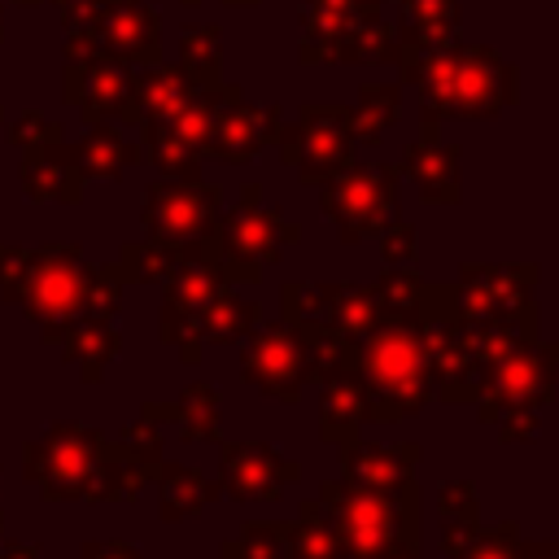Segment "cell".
I'll return each instance as SVG.
<instances>
[{
	"label": "cell",
	"instance_id": "obj_1",
	"mask_svg": "<svg viewBox=\"0 0 559 559\" xmlns=\"http://www.w3.org/2000/svg\"><path fill=\"white\" fill-rule=\"evenodd\" d=\"M432 314H450V284H428V297L411 310H384L354 345V367L367 389V424H402L432 402Z\"/></svg>",
	"mask_w": 559,
	"mask_h": 559
},
{
	"label": "cell",
	"instance_id": "obj_2",
	"mask_svg": "<svg viewBox=\"0 0 559 559\" xmlns=\"http://www.w3.org/2000/svg\"><path fill=\"white\" fill-rule=\"evenodd\" d=\"M397 74L419 87L424 135H437L441 118H498L520 96V74L489 44H445V48H397Z\"/></svg>",
	"mask_w": 559,
	"mask_h": 559
},
{
	"label": "cell",
	"instance_id": "obj_3",
	"mask_svg": "<svg viewBox=\"0 0 559 559\" xmlns=\"http://www.w3.org/2000/svg\"><path fill=\"white\" fill-rule=\"evenodd\" d=\"M537 336V301H528L515 314L498 319H450L432 314L428 319V341H432V397L459 406L476 402L493 376V367L520 345Z\"/></svg>",
	"mask_w": 559,
	"mask_h": 559
},
{
	"label": "cell",
	"instance_id": "obj_4",
	"mask_svg": "<svg viewBox=\"0 0 559 559\" xmlns=\"http://www.w3.org/2000/svg\"><path fill=\"white\" fill-rule=\"evenodd\" d=\"M314 498L336 528L341 559H389L397 542H424L415 476L397 489H354L345 480H323Z\"/></svg>",
	"mask_w": 559,
	"mask_h": 559
},
{
	"label": "cell",
	"instance_id": "obj_5",
	"mask_svg": "<svg viewBox=\"0 0 559 559\" xmlns=\"http://www.w3.org/2000/svg\"><path fill=\"white\" fill-rule=\"evenodd\" d=\"M301 66H393L397 22L380 17V0H301Z\"/></svg>",
	"mask_w": 559,
	"mask_h": 559
},
{
	"label": "cell",
	"instance_id": "obj_6",
	"mask_svg": "<svg viewBox=\"0 0 559 559\" xmlns=\"http://www.w3.org/2000/svg\"><path fill=\"white\" fill-rule=\"evenodd\" d=\"M87 288H92V262H83V249L74 240H48L26 253L17 280L0 297L22 306V314L39 328V336L57 345L61 328L87 310Z\"/></svg>",
	"mask_w": 559,
	"mask_h": 559
},
{
	"label": "cell",
	"instance_id": "obj_7",
	"mask_svg": "<svg viewBox=\"0 0 559 559\" xmlns=\"http://www.w3.org/2000/svg\"><path fill=\"white\" fill-rule=\"evenodd\" d=\"M301 240V227L280 214V205H262V183H245L231 210H218L210 227L214 266L227 284H258L271 262L284 258L288 245Z\"/></svg>",
	"mask_w": 559,
	"mask_h": 559
},
{
	"label": "cell",
	"instance_id": "obj_8",
	"mask_svg": "<svg viewBox=\"0 0 559 559\" xmlns=\"http://www.w3.org/2000/svg\"><path fill=\"white\" fill-rule=\"evenodd\" d=\"M61 31L66 48H87L127 70L162 61V17L148 0H87Z\"/></svg>",
	"mask_w": 559,
	"mask_h": 559
},
{
	"label": "cell",
	"instance_id": "obj_9",
	"mask_svg": "<svg viewBox=\"0 0 559 559\" xmlns=\"http://www.w3.org/2000/svg\"><path fill=\"white\" fill-rule=\"evenodd\" d=\"M105 437L87 424H52L39 441L22 445V476L44 502H92Z\"/></svg>",
	"mask_w": 559,
	"mask_h": 559
},
{
	"label": "cell",
	"instance_id": "obj_10",
	"mask_svg": "<svg viewBox=\"0 0 559 559\" xmlns=\"http://www.w3.org/2000/svg\"><path fill=\"white\" fill-rule=\"evenodd\" d=\"M397 162H349L332 179L319 183V210L336 223V236L345 245L376 240V231L397 210Z\"/></svg>",
	"mask_w": 559,
	"mask_h": 559
},
{
	"label": "cell",
	"instance_id": "obj_11",
	"mask_svg": "<svg viewBox=\"0 0 559 559\" xmlns=\"http://www.w3.org/2000/svg\"><path fill=\"white\" fill-rule=\"evenodd\" d=\"M280 162L297 170L306 188H319L336 170L354 162V127H349V105L341 100H306L297 109V122H280L275 131Z\"/></svg>",
	"mask_w": 559,
	"mask_h": 559
},
{
	"label": "cell",
	"instance_id": "obj_12",
	"mask_svg": "<svg viewBox=\"0 0 559 559\" xmlns=\"http://www.w3.org/2000/svg\"><path fill=\"white\" fill-rule=\"evenodd\" d=\"M162 319H157V336L166 345L179 349V362L183 367H197L201 362V341H197V323L205 314V306L214 301V293L227 284V275L214 266V258H188L179 262L175 271H166L162 280Z\"/></svg>",
	"mask_w": 559,
	"mask_h": 559
},
{
	"label": "cell",
	"instance_id": "obj_13",
	"mask_svg": "<svg viewBox=\"0 0 559 559\" xmlns=\"http://www.w3.org/2000/svg\"><path fill=\"white\" fill-rule=\"evenodd\" d=\"M240 345H245L240 349V376L258 393L297 406L301 402V389L314 380V367H310V354H306L301 332L288 319H280V323L253 328Z\"/></svg>",
	"mask_w": 559,
	"mask_h": 559
},
{
	"label": "cell",
	"instance_id": "obj_14",
	"mask_svg": "<svg viewBox=\"0 0 559 559\" xmlns=\"http://www.w3.org/2000/svg\"><path fill=\"white\" fill-rule=\"evenodd\" d=\"M555 367H559V345L555 341H542V336H528L520 341L489 376L485 393L472 402L480 424H493L502 411L511 406H533L542 411L550 397H555Z\"/></svg>",
	"mask_w": 559,
	"mask_h": 559
},
{
	"label": "cell",
	"instance_id": "obj_15",
	"mask_svg": "<svg viewBox=\"0 0 559 559\" xmlns=\"http://www.w3.org/2000/svg\"><path fill=\"white\" fill-rule=\"evenodd\" d=\"M542 266L537 262H463L450 284V319H498L533 301Z\"/></svg>",
	"mask_w": 559,
	"mask_h": 559
},
{
	"label": "cell",
	"instance_id": "obj_16",
	"mask_svg": "<svg viewBox=\"0 0 559 559\" xmlns=\"http://www.w3.org/2000/svg\"><path fill=\"white\" fill-rule=\"evenodd\" d=\"M280 122H284V109H280V105H249V100L240 96V87L223 79L201 153H210V157H218V162H227V166H245V162H253L266 144H275Z\"/></svg>",
	"mask_w": 559,
	"mask_h": 559
},
{
	"label": "cell",
	"instance_id": "obj_17",
	"mask_svg": "<svg viewBox=\"0 0 559 559\" xmlns=\"http://www.w3.org/2000/svg\"><path fill=\"white\" fill-rule=\"evenodd\" d=\"M223 210V188L205 179H157L144 192L140 223L153 240H201Z\"/></svg>",
	"mask_w": 559,
	"mask_h": 559
},
{
	"label": "cell",
	"instance_id": "obj_18",
	"mask_svg": "<svg viewBox=\"0 0 559 559\" xmlns=\"http://www.w3.org/2000/svg\"><path fill=\"white\" fill-rule=\"evenodd\" d=\"M280 297L288 323H328L349 341H362L384 314L376 284H284Z\"/></svg>",
	"mask_w": 559,
	"mask_h": 559
},
{
	"label": "cell",
	"instance_id": "obj_19",
	"mask_svg": "<svg viewBox=\"0 0 559 559\" xmlns=\"http://www.w3.org/2000/svg\"><path fill=\"white\" fill-rule=\"evenodd\" d=\"M61 96L66 105H74L83 114V122H131L135 127V109H131V92H127V66L96 57L87 48H66V66H61Z\"/></svg>",
	"mask_w": 559,
	"mask_h": 559
},
{
	"label": "cell",
	"instance_id": "obj_20",
	"mask_svg": "<svg viewBox=\"0 0 559 559\" xmlns=\"http://www.w3.org/2000/svg\"><path fill=\"white\" fill-rule=\"evenodd\" d=\"M301 480V463L266 441H218V489L236 502H280Z\"/></svg>",
	"mask_w": 559,
	"mask_h": 559
},
{
	"label": "cell",
	"instance_id": "obj_21",
	"mask_svg": "<svg viewBox=\"0 0 559 559\" xmlns=\"http://www.w3.org/2000/svg\"><path fill=\"white\" fill-rule=\"evenodd\" d=\"M157 463H162V432H157L153 419L140 415L118 437H105V454H100V476H96L92 502H135L140 489L153 485Z\"/></svg>",
	"mask_w": 559,
	"mask_h": 559
},
{
	"label": "cell",
	"instance_id": "obj_22",
	"mask_svg": "<svg viewBox=\"0 0 559 559\" xmlns=\"http://www.w3.org/2000/svg\"><path fill=\"white\" fill-rule=\"evenodd\" d=\"M22 197L26 201H57V205H79L87 179L79 175L70 157V140H48V144H26L22 148Z\"/></svg>",
	"mask_w": 559,
	"mask_h": 559
},
{
	"label": "cell",
	"instance_id": "obj_23",
	"mask_svg": "<svg viewBox=\"0 0 559 559\" xmlns=\"http://www.w3.org/2000/svg\"><path fill=\"white\" fill-rule=\"evenodd\" d=\"M341 480L354 489H397L402 480L415 476L424 463L419 441H397V445H371V441H349L341 445Z\"/></svg>",
	"mask_w": 559,
	"mask_h": 559
},
{
	"label": "cell",
	"instance_id": "obj_24",
	"mask_svg": "<svg viewBox=\"0 0 559 559\" xmlns=\"http://www.w3.org/2000/svg\"><path fill=\"white\" fill-rule=\"evenodd\" d=\"M459 157H463L459 144H441L437 135H419L406 144L397 170L419 188L424 205H459V197H463Z\"/></svg>",
	"mask_w": 559,
	"mask_h": 559
},
{
	"label": "cell",
	"instance_id": "obj_25",
	"mask_svg": "<svg viewBox=\"0 0 559 559\" xmlns=\"http://www.w3.org/2000/svg\"><path fill=\"white\" fill-rule=\"evenodd\" d=\"M367 424V389L358 367H336L328 376H319V437L328 445H349L358 441Z\"/></svg>",
	"mask_w": 559,
	"mask_h": 559
},
{
	"label": "cell",
	"instance_id": "obj_26",
	"mask_svg": "<svg viewBox=\"0 0 559 559\" xmlns=\"http://www.w3.org/2000/svg\"><path fill=\"white\" fill-rule=\"evenodd\" d=\"M127 92H131V109H135V127H140V122H166V118H175L205 87H197L179 66H162L157 61V66L127 70Z\"/></svg>",
	"mask_w": 559,
	"mask_h": 559
},
{
	"label": "cell",
	"instance_id": "obj_27",
	"mask_svg": "<svg viewBox=\"0 0 559 559\" xmlns=\"http://www.w3.org/2000/svg\"><path fill=\"white\" fill-rule=\"evenodd\" d=\"M57 345H61V358L74 362L87 384H96V380L105 376V367L118 358L122 332H118V323L105 319V314H79V319H70V323L61 328Z\"/></svg>",
	"mask_w": 559,
	"mask_h": 559
},
{
	"label": "cell",
	"instance_id": "obj_28",
	"mask_svg": "<svg viewBox=\"0 0 559 559\" xmlns=\"http://www.w3.org/2000/svg\"><path fill=\"white\" fill-rule=\"evenodd\" d=\"M214 258V249H210V231L201 236V240H153V236H144V240H131V245H122V253H118V275L127 280V284H157L166 271H175L179 262H188V258Z\"/></svg>",
	"mask_w": 559,
	"mask_h": 559
},
{
	"label": "cell",
	"instance_id": "obj_29",
	"mask_svg": "<svg viewBox=\"0 0 559 559\" xmlns=\"http://www.w3.org/2000/svg\"><path fill=\"white\" fill-rule=\"evenodd\" d=\"M153 485H157V515L166 520V524H179V520H192V515H201L223 489H218V480H205L197 467H188V463H157V476H153Z\"/></svg>",
	"mask_w": 559,
	"mask_h": 559
},
{
	"label": "cell",
	"instance_id": "obj_30",
	"mask_svg": "<svg viewBox=\"0 0 559 559\" xmlns=\"http://www.w3.org/2000/svg\"><path fill=\"white\" fill-rule=\"evenodd\" d=\"M70 157L83 179H122L140 162V144H131L118 122H92V131L70 144Z\"/></svg>",
	"mask_w": 559,
	"mask_h": 559
},
{
	"label": "cell",
	"instance_id": "obj_31",
	"mask_svg": "<svg viewBox=\"0 0 559 559\" xmlns=\"http://www.w3.org/2000/svg\"><path fill=\"white\" fill-rule=\"evenodd\" d=\"M258 314H262L258 301H245V297L236 293V284H223V288L214 293V301L205 306L201 323H197V341H201V349L245 341V336L258 328Z\"/></svg>",
	"mask_w": 559,
	"mask_h": 559
},
{
	"label": "cell",
	"instance_id": "obj_32",
	"mask_svg": "<svg viewBox=\"0 0 559 559\" xmlns=\"http://www.w3.org/2000/svg\"><path fill=\"white\" fill-rule=\"evenodd\" d=\"M402 22L397 39L415 48H445L459 39V4L463 0H397Z\"/></svg>",
	"mask_w": 559,
	"mask_h": 559
},
{
	"label": "cell",
	"instance_id": "obj_33",
	"mask_svg": "<svg viewBox=\"0 0 559 559\" xmlns=\"http://www.w3.org/2000/svg\"><path fill=\"white\" fill-rule=\"evenodd\" d=\"M397 118H402V87L397 83H362L358 105L349 109L354 144H380L384 131L397 127Z\"/></svg>",
	"mask_w": 559,
	"mask_h": 559
},
{
	"label": "cell",
	"instance_id": "obj_34",
	"mask_svg": "<svg viewBox=\"0 0 559 559\" xmlns=\"http://www.w3.org/2000/svg\"><path fill=\"white\" fill-rule=\"evenodd\" d=\"M218 389L210 380H192L175 402H170V419H179V437L183 441H223L218 432Z\"/></svg>",
	"mask_w": 559,
	"mask_h": 559
},
{
	"label": "cell",
	"instance_id": "obj_35",
	"mask_svg": "<svg viewBox=\"0 0 559 559\" xmlns=\"http://www.w3.org/2000/svg\"><path fill=\"white\" fill-rule=\"evenodd\" d=\"M179 70L197 87H218L223 83V31L218 26H183L179 31Z\"/></svg>",
	"mask_w": 559,
	"mask_h": 559
},
{
	"label": "cell",
	"instance_id": "obj_36",
	"mask_svg": "<svg viewBox=\"0 0 559 559\" xmlns=\"http://www.w3.org/2000/svg\"><path fill=\"white\" fill-rule=\"evenodd\" d=\"M288 555L293 559H341L336 528H332L328 511L319 507V498H306L297 520L288 524Z\"/></svg>",
	"mask_w": 559,
	"mask_h": 559
},
{
	"label": "cell",
	"instance_id": "obj_37",
	"mask_svg": "<svg viewBox=\"0 0 559 559\" xmlns=\"http://www.w3.org/2000/svg\"><path fill=\"white\" fill-rule=\"evenodd\" d=\"M288 524L284 520H245L236 537L218 546V559H284Z\"/></svg>",
	"mask_w": 559,
	"mask_h": 559
},
{
	"label": "cell",
	"instance_id": "obj_38",
	"mask_svg": "<svg viewBox=\"0 0 559 559\" xmlns=\"http://www.w3.org/2000/svg\"><path fill=\"white\" fill-rule=\"evenodd\" d=\"M376 240H380V262L384 266H411V258H415V227L406 223V218H389L380 231H376Z\"/></svg>",
	"mask_w": 559,
	"mask_h": 559
},
{
	"label": "cell",
	"instance_id": "obj_39",
	"mask_svg": "<svg viewBox=\"0 0 559 559\" xmlns=\"http://www.w3.org/2000/svg\"><path fill=\"white\" fill-rule=\"evenodd\" d=\"M463 559H520V528H515V520H502L498 528L480 533L476 546Z\"/></svg>",
	"mask_w": 559,
	"mask_h": 559
},
{
	"label": "cell",
	"instance_id": "obj_40",
	"mask_svg": "<svg viewBox=\"0 0 559 559\" xmlns=\"http://www.w3.org/2000/svg\"><path fill=\"white\" fill-rule=\"evenodd\" d=\"M437 515H463V520H480V507H476V485L472 480H450L437 489Z\"/></svg>",
	"mask_w": 559,
	"mask_h": 559
},
{
	"label": "cell",
	"instance_id": "obj_41",
	"mask_svg": "<svg viewBox=\"0 0 559 559\" xmlns=\"http://www.w3.org/2000/svg\"><path fill=\"white\" fill-rule=\"evenodd\" d=\"M9 140L17 144V148H26V144H48V140H66V131L57 127V122H48L44 114H35V109H26L17 122H9Z\"/></svg>",
	"mask_w": 559,
	"mask_h": 559
},
{
	"label": "cell",
	"instance_id": "obj_42",
	"mask_svg": "<svg viewBox=\"0 0 559 559\" xmlns=\"http://www.w3.org/2000/svg\"><path fill=\"white\" fill-rule=\"evenodd\" d=\"M485 528H480V520H463V515H445L441 520V550H445V559H463L472 546H476V537H480Z\"/></svg>",
	"mask_w": 559,
	"mask_h": 559
},
{
	"label": "cell",
	"instance_id": "obj_43",
	"mask_svg": "<svg viewBox=\"0 0 559 559\" xmlns=\"http://www.w3.org/2000/svg\"><path fill=\"white\" fill-rule=\"evenodd\" d=\"M493 428H498V441L515 445V441H528V437H537L542 419H537V411H533V406H511V411H502V415L493 419Z\"/></svg>",
	"mask_w": 559,
	"mask_h": 559
},
{
	"label": "cell",
	"instance_id": "obj_44",
	"mask_svg": "<svg viewBox=\"0 0 559 559\" xmlns=\"http://www.w3.org/2000/svg\"><path fill=\"white\" fill-rule=\"evenodd\" d=\"M79 559H144L131 542H122V537H109V542H83V550H79Z\"/></svg>",
	"mask_w": 559,
	"mask_h": 559
},
{
	"label": "cell",
	"instance_id": "obj_45",
	"mask_svg": "<svg viewBox=\"0 0 559 559\" xmlns=\"http://www.w3.org/2000/svg\"><path fill=\"white\" fill-rule=\"evenodd\" d=\"M26 253H31V245H9V240H0V293L17 280V271H22Z\"/></svg>",
	"mask_w": 559,
	"mask_h": 559
},
{
	"label": "cell",
	"instance_id": "obj_46",
	"mask_svg": "<svg viewBox=\"0 0 559 559\" xmlns=\"http://www.w3.org/2000/svg\"><path fill=\"white\" fill-rule=\"evenodd\" d=\"M520 559H559V542H524L520 537Z\"/></svg>",
	"mask_w": 559,
	"mask_h": 559
},
{
	"label": "cell",
	"instance_id": "obj_47",
	"mask_svg": "<svg viewBox=\"0 0 559 559\" xmlns=\"http://www.w3.org/2000/svg\"><path fill=\"white\" fill-rule=\"evenodd\" d=\"M0 555L4 559H39V546H31V542H0Z\"/></svg>",
	"mask_w": 559,
	"mask_h": 559
},
{
	"label": "cell",
	"instance_id": "obj_48",
	"mask_svg": "<svg viewBox=\"0 0 559 559\" xmlns=\"http://www.w3.org/2000/svg\"><path fill=\"white\" fill-rule=\"evenodd\" d=\"M419 546H424V542H397L389 559H419Z\"/></svg>",
	"mask_w": 559,
	"mask_h": 559
},
{
	"label": "cell",
	"instance_id": "obj_49",
	"mask_svg": "<svg viewBox=\"0 0 559 559\" xmlns=\"http://www.w3.org/2000/svg\"><path fill=\"white\" fill-rule=\"evenodd\" d=\"M48 4H57V13H61V22H70L87 0H48Z\"/></svg>",
	"mask_w": 559,
	"mask_h": 559
},
{
	"label": "cell",
	"instance_id": "obj_50",
	"mask_svg": "<svg viewBox=\"0 0 559 559\" xmlns=\"http://www.w3.org/2000/svg\"><path fill=\"white\" fill-rule=\"evenodd\" d=\"M223 4H227V9H258L262 0H223Z\"/></svg>",
	"mask_w": 559,
	"mask_h": 559
},
{
	"label": "cell",
	"instance_id": "obj_51",
	"mask_svg": "<svg viewBox=\"0 0 559 559\" xmlns=\"http://www.w3.org/2000/svg\"><path fill=\"white\" fill-rule=\"evenodd\" d=\"M4 4H17V9H31V4H39V0H4Z\"/></svg>",
	"mask_w": 559,
	"mask_h": 559
},
{
	"label": "cell",
	"instance_id": "obj_52",
	"mask_svg": "<svg viewBox=\"0 0 559 559\" xmlns=\"http://www.w3.org/2000/svg\"><path fill=\"white\" fill-rule=\"evenodd\" d=\"M0 542H4V511H0ZM4 559V555H0Z\"/></svg>",
	"mask_w": 559,
	"mask_h": 559
},
{
	"label": "cell",
	"instance_id": "obj_53",
	"mask_svg": "<svg viewBox=\"0 0 559 559\" xmlns=\"http://www.w3.org/2000/svg\"><path fill=\"white\" fill-rule=\"evenodd\" d=\"M179 4H188V9H197V4H201V0H179Z\"/></svg>",
	"mask_w": 559,
	"mask_h": 559
},
{
	"label": "cell",
	"instance_id": "obj_54",
	"mask_svg": "<svg viewBox=\"0 0 559 559\" xmlns=\"http://www.w3.org/2000/svg\"><path fill=\"white\" fill-rule=\"evenodd\" d=\"M0 44H4V22H0Z\"/></svg>",
	"mask_w": 559,
	"mask_h": 559
},
{
	"label": "cell",
	"instance_id": "obj_55",
	"mask_svg": "<svg viewBox=\"0 0 559 559\" xmlns=\"http://www.w3.org/2000/svg\"><path fill=\"white\" fill-rule=\"evenodd\" d=\"M0 122H4V105H0Z\"/></svg>",
	"mask_w": 559,
	"mask_h": 559
}]
</instances>
